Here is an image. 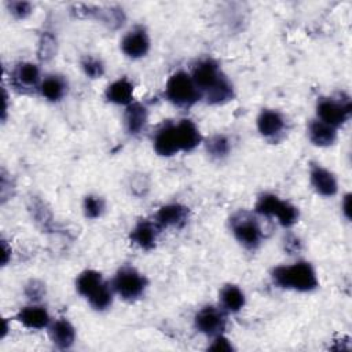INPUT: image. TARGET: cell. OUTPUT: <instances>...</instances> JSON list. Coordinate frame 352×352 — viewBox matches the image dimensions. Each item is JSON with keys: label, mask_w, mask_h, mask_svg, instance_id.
I'll use <instances>...</instances> for the list:
<instances>
[{"label": "cell", "mask_w": 352, "mask_h": 352, "mask_svg": "<svg viewBox=\"0 0 352 352\" xmlns=\"http://www.w3.org/2000/svg\"><path fill=\"white\" fill-rule=\"evenodd\" d=\"M191 77L206 103L220 104L232 100L234 87L216 60L210 58L199 60L194 66Z\"/></svg>", "instance_id": "obj_1"}, {"label": "cell", "mask_w": 352, "mask_h": 352, "mask_svg": "<svg viewBox=\"0 0 352 352\" xmlns=\"http://www.w3.org/2000/svg\"><path fill=\"white\" fill-rule=\"evenodd\" d=\"M272 280L282 289L296 292H312L318 287V276L311 263L297 261L290 265H278L272 270Z\"/></svg>", "instance_id": "obj_2"}, {"label": "cell", "mask_w": 352, "mask_h": 352, "mask_svg": "<svg viewBox=\"0 0 352 352\" xmlns=\"http://www.w3.org/2000/svg\"><path fill=\"white\" fill-rule=\"evenodd\" d=\"M76 289L96 311H104L113 302V287L95 270L82 271L76 279Z\"/></svg>", "instance_id": "obj_3"}, {"label": "cell", "mask_w": 352, "mask_h": 352, "mask_svg": "<svg viewBox=\"0 0 352 352\" xmlns=\"http://www.w3.org/2000/svg\"><path fill=\"white\" fill-rule=\"evenodd\" d=\"M165 98L177 107H191L202 99L190 73L179 70L173 73L165 85Z\"/></svg>", "instance_id": "obj_4"}, {"label": "cell", "mask_w": 352, "mask_h": 352, "mask_svg": "<svg viewBox=\"0 0 352 352\" xmlns=\"http://www.w3.org/2000/svg\"><path fill=\"white\" fill-rule=\"evenodd\" d=\"M254 210L260 216L276 217L278 223L283 227H292L298 221V209L287 201L280 199L275 194L265 192L258 197Z\"/></svg>", "instance_id": "obj_5"}, {"label": "cell", "mask_w": 352, "mask_h": 352, "mask_svg": "<svg viewBox=\"0 0 352 352\" xmlns=\"http://www.w3.org/2000/svg\"><path fill=\"white\" fill-rule=\"evenodd\" d=\"M113 292L125 301H133L142 297L147 287V279L136 268L122 265L111 280Z\"/></svg>", "instance_id": "obj_6"}, {"label": "cell", "mask_w": 352, "mask_h": 352, "mask_svg": "<svg viewBox=\"0 0 352 352\" xmlns=\"http://www.w3.org/2000/svg\"><path fill=\"white\" fill-rule=\"evenodd\" d=\"M231 231L235 239L246 249L254 250L260 246L264 232L257 219L249 212H238L230 219Z\"/></svg>", "instance_id": "obj_7"}, {"label": "cell", "mask_w": 352, "mask_h": 352, "mask_svg": "<svg viewBox=\"0 0 352 352\" xmlns=\"http://www.w3.org/2000/svg\"><path fill=\"white\" fill-rule=\"evenodd\" d=\"M352 113L349 96L341 94L338 98H320L316 103L318 120L338 129L344 125Z\"/></svg>", "instance_id": "obj_8"}, {"label": "cell", "mask_w": 352, "mask_h": 352, "mask_svg": "<svg viewBox=\"0 0 352 352\" xmlns=\"http://www.w3.org/2000/svg\"><path fill=\"white\" fill-rule=\"evenodd\" d=\"M38 66L32 62H19L10 74L11 87L19 94H30L40 87Z\"/></svg>", "instance_id": "obj_9"}, {"label": "cell", "mask_w": 352, "mask_h": 352, "mask_svg": "<svg viewBox=\"0 0 352 352\" xmlns=\"http://www.w3.org/2000/svg\"><path fill=\"white\" fill-rule=\"evenodd\" d=\"M194 326L199 333L208 337H214L223 333L226 327V316L223 311L212 305L204 307L195 314Z\"/></svg>", "instance_id": "obj_10"}, {"label": "cell", "mask_w": 352, "mask_h": 352, "mask_svg": "<svg viewBox=\"0 0 352 352\" xmlns=\"http://www.w3.org/2000/svg\"><path fill=\"white\" fill-rule=\"evenodd\" d=\"M154 150L161 157H172L180 151L177 128L175 122L164 124L154 135Z\"/></svg>", "instance_id": "obj_11"}, {"label": "cell", "mask_w": 352, "mask_h": 352, "mask_svg": "<svg viewBox=\"0 0 352 352\" xmlns=\"http://www.w3.org/2000/svg\"><path fill=\"white\" fill-rule=\"evenodd\" d=\"M150 50V37L146 29L138 26L129 30L121 40V51L131 59L144 56Z\"/></svg>", "instance_id": "obj_12"}, {"label": "cell", "mask_w": 352, "mask_h": 352, "mask_svg": "<svg viewBox=\"0 0 352 352\" xmlns=\"http://www.w3.org/2000/svg\"><path fill=\"white\" fill-rule=\"evenodd\" d=\"M188 219V208L182 204H166L158 209L154 217L155 226L161 230L169 227H183Z\"/></svg>", "instance_id": "obj_13"}, {"label": "cell", "mask_w": 352, "mask_h": 352, "mask_svg": "<svg viewBox=\"0 0 352 352\" xmlns=\"http://www.w3.org/2000/svg\"><path fill=\"white\" fill-rule=\"evenodd\" d=\"M286 128L285 117L272 109H264L257 117V129L265 139H276Z\"/></svg>", "instance_id": "obj_14"}, {"label": "cell", "mask_w": 352, "mask_h": 352, "mask_svg": "<svg viewBox=\"0 0 352 352\" xmlns=\"http://www.w3.org/2000/svg\"><path fill=\"white\" fill-rule=\"evenodd\" d=\"M309 180L315 191L322 197H333L338 191V183L333 172L322 165L314 164L309 169Z\"/></svg>", "instance_id": "obj_15"}, {"label": "cell", "mask_w": 352, "mask_h": 352, "mask_svg": "<svg viewBox=\"0 0 352 352\" xmlns=\"http://www.w3.org/2000/svg\"><path fill=\"white\" fill-rule=\"evenodd\" d=\"M15 319L22 323L28 329L33 330H41L51 324V318L48 311L43 305H28L19 309V312L15 315Z\"/></svg>", "instance_id": "obj_16"}, {"label": "cell", "mask_w": 352, "mask_h": 352, "mask_svg": "<svg viewBox=\"0 0 352 352\" xmlns=\"http://www.w3.org/2000/svg\"><path fill=\"white\" fill-rule=\"evenodd\" d=\"M158 232L160 228L155 226L154 221L140 220L135 224L129 236L133 245L139 246L143 250H151L155 246Z\"/></svg>", "instance_id": "obj_17"}, {"label": "cell", "mask_w": 352, "mask_h": 352, "mask_svg": "<svg viewBox=\"0 0 352 352\" xmlns=\"http://www.w3.org/2000/svg\"><path fill=\"white\" fill-rule=\"evenodd\" d=\"M48 334L52 344L56 345L59 349H69L76 341V329L65 318L52 322L48 326Z\"/></svg>", "instance_id": "obj_18"}, {"label": "cell", "mask_w": 352, "mask_h": 352, "mask_svg": "<svg viewBox=\"0 0 352 352\" xmlns=\"http://www.w3.org/2000/svg\"><path fill=\"white\" fill-rule=\"evenodd\" d=\"M147 118H148V111L146 106L139 102H132L131 104L126 106L124 113L125 131L132 136L139 135L144 129Z\"/></svg>", "instance_id": "obj_19"}, {"label": "cell", "mask_w": 352, "mask_h": 352, "mask_svg": "<svg viewBox=\"0 0 352 352\" xmlns=\"http://www.w3.org/2000/svg\"><path fill=\"white\" fill-rule=\"evenodd\" d=\"M104 98L110 103L128 106L132 103L133 99V84L125 77L118 78L106 88Z\"/></svg>", "instance_id": "obj_20"}, {"label": "cell", "mask_w": 352, "mask_h": 352, "mask_svg": "<svg viewBox=\"0 0 352 352\" xmlns=\"http://www.w3.org/2000/svg\"><path fill=\"white\" fill-rule=\"evenodd\" d=\"M176 128L180 143V151H192L202 142V135L198 126L191 120H180L179 122H176Z\"/></svg>", "instance_id": "obj_21"}, {"label": "cell", "mask_w": 352, "mask_h": 352, "mask_svg": "<svg viewBox=\"0 0 352 352\" xmlns=\"http://www.w3.org/2000/svg\"><path fill=\"white\" fill-rule=\"evenodd\" d=\"M38 92L50 102H59L67 92V81L59 74H48L41 80Z\"/></svg>", "instance_id": "obj_22"}, {"label": "cell", "mask_w": 352, "mask_h": 352, "mask_svg": "<svg viewBox=\"0 0 352 352\" xmlns=\"http://www.w3.org/2000/svg\"><path fill=\"white\" fill-rule=\"evenodd\" d=\"M308 138L318 147H329L337 139V129L316 118L308 125Z\"/></svg>", "instance_id": "obj_23"}, {"label": "cell", "mask_w": 352, "mask_h": 352, "mask_svg": "<svg viewBox=\"0 0 352 352\" xmlns=\"http://www.w3.org/2000/svg\"><path fill=\"white\" fill-rule=\"evenodd\" d=\"M219 300H220L223 309L227 312H231V314L239 312L245 307V302H246V297H245V293L242 292V289L232 283H228L221 287V290L219 293Z\"/></svg>", "instance_id": "obj_24"}, {"label": "cell", "mask_w": 352, "mask_h": 352, "mask_svg": "<svg viewBox=\"0 0 352 352\" xmlns=\"http://www.w3.org/2000/svg\"><path fill=\"white\" fill-rule=\"evenodd\" d=\"M205 147H206V151L209 153V155L216 160H221V158L227 157L231 150L230 140L224 135H213L212 138L208 139Z\"/></svg>", "instance_id": "obj_25"}, {"label": "cell", "mask_w": 352, "mask_h": 352, "mask_svg": "<svg viewBox=\"0 0 352 352\" xmlns=\"http://www.w3.org/2000/svg\"><path fill=\"white\" fill-rule=\"evenodd\" d=\"M82 210L85 217L98 219L104 210V201L98 195H87L82 202Z\"/></svg>", "instance_id": "obj_26"}, {"label": "cell", "mask_w": 352, "mask_h": 352, "mask_svg": "<svg viewBox=\"0 0 352 352\" xmlns=\"http://www.w3.org/2000/svg\"><path fill=\"white\" fill-rule=\"evenodd\" d=\"M81 67H82V72L85 73V76H88L89 78H99L104 73L103 62L99 58L92 56V55H87L85 58H82Z\"/></svg>", "instance_id": "obj_27"}, {"label": "cell", "mask_w": 352, "mask_h": 352, "mask_svg": "<svg viewBox=\"0 0 352 352\" xmlns=\"http://www.w3.org/2000/svg\"><path fill=\"white\" fill-rule=\"evenodd\" d=\"M56 51V40L50 32H44L40 37L38 44V58L41 60H50Z\"/></svg>", "instance_id": "obj_28"}, {"label": "cell", "mask_w": 352, "mask_h": 352, "mask_svg": "<svg viewBox=\"0 0 352 352\" xmlns=\"http://www.w3.org/2000/svg\"><path fill=\"white\" fill-rule=\"evenodd\" d=\"M25 294L32 301H38L45 294V285L37 279H30L25 286Z\"/></svg>", "instance_id": "obj_29"}, {"label": "cell", "mask_w": 352, "mask_h": 352, "mask_svg": "<svg viewBox=\"0 0 352 352\" xmlns=\"http://www.w3.org/2000/svg\"><path fill=\"white\" fill-rule=\"evenodd\" d=\"M7 7L10 12L18 19H23L29 16L32 12V4L28 1H11V3H7Z\"/></svg>", "instance_id": "obj_30"}, {"label": "cell", "mask_w": 352, "mask_h": 352, "mask_svg": "<svg viewBox=\"0 0 352 352\" xmlns=\"http://www.w3.org/2000/svg\"><path fill=\"white\" fill-rule=\"evenodd\" d=\"M209 351H216V352H231L234 351V346L231 344V341L221 334H217L213 337L212 344L208 346Z\"/></svg>", "instance_id": "obj_31"}, {"label": "cell", "mask_w": 352, "mask_h": 352, "mask_svg": "<svg viewBox=\"0 0 352 352\" xmlns=\"http://www.w3.org/2000/svg\"><path fill=\"white\" fill-rule=\"evenodd\" d=\"M342 213L346 219H351V194H346L342 199Z\"/></svg>", "instance_id": "obj_32"}, {"label": "cell", "mask_w": 352, "mask_h": 352, "mask_svg": "<svg viewBox=\"0 0 352 352\" xmlns=\"http://www.w3.org/2000/svg\"><path fill=\"white\" fill-rule=\"evenodd\" d=\"M10 253H11V249H8L6 241H3V258H1V264H3V265H6V264L8 263Z\"/></svg>", "instance_id": "obj_33"}]
</instances>
